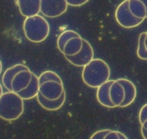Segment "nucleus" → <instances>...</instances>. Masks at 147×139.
Returning <instances> with one entry per match:
<instances>
[{"mask_svg": "<svg viewBox=\"0 0 147 139\" xmlns=\"http://www.w3.org/2000/svg\"><path fill=\"white\" fill-rule=\"evenodd\" d=\"M141 136H142V137L144 138L147 139V130L146 129H145L144 127H141Z\"/></svg>", "mask_w": 147, "mask_h": 139, "instance_id": "nucleus-25", "label": "nucleus"}, {"mask_svg": "<svg viewBox=\"0 0 147 139\" xmlns=\"http://www.w3.org/2000/svg\"><path fill=\"white\" fill-rule=\"evenodd\" d=\"M115 17L117 22L125 28H136L144 20L136 18L131 13L128 7V0H124L118 5L115 10Z\"/></svg>", "mask_w": 147, "mask_h": 139, "instance_id": "nucleus-4", "label": "nucleus"}, {"mask_svg": "<svg viewBox=\"0 0 147 139\" xmlns=\"http://www.w3.org/2000/svg\"><path fill=\"white\" fill-rule=\"evenodd\" d=\"M2 63L1 59H0V75H1V73H2Z\"/></svg>", "mask_w": 147, "mask_h": 139, "instance_id": "nucleus-30", "label": "nucleus"}, {"mask_svg": "<svg viewBox=\"0 0 147 139\" xmlns=\"http://www.w3.org/2000/svg\"><path fill=\"white\" fill-rule=\"evenodd\" d=\"M141 127H144V128L146 129V130H147V120H145V121H144V123L141 124Z\"/></svg>", "mask_w": 147, "mask_h": 139, "instance_id": "nucleus-26", "label": "nucleus"}, {"mask_svg": "<svg viewBox=\"0 0 147 139\" xmlns=\"http://www.w3.org/2000/svg\"><path fill=\"white\" fill-rule=\"evenodd\" d=\"M138 119L141 125L144 123L145 120H147V103L144 104L141 109L140 110L139 114H138Z\"/></svg>", "mask_w": 147, "mask_h": 139, "instance_id": "nucleus-23", "label": "nucleus"}, {"mask_svg": "<svg viewBox=\"0 0 147 139\" xmlns=\"http://www.w3.org/2000/svg\"><path fill=\"white\" fill-rule=\"evenodd\" d=\"M69 5L72 7H80L85 5L89 0H66Z\"/></svg>", "mask_w": 147, "mask_h": 139, "instance_id": "nucleus-24", "label": "nucleus"}, {"mask_svg": "<svg viewBox=\"0 0 147 139\" xmlns=\"http://www.w3.org/2000/svg\"><path fill=\"white\" fill-rule=\"evenodd\" d=\"M83 45V39L80 37H74L69 39L63 47V55L64 56H73L81 51Z\"/></svg>", "mask_w": 147, "mask_h": 139, "instance_id": "nucleus-16", "label": "nucleus"}, {"mask_svg": "<svg viewBox=\"0 0 147 139\" xmlns=\"http://www.w3.org/2000/svg\"><path fill=\"white\" fill-rule=\"evenodd\" d=\"M146 33H147V31H146Z\"/></svg>", "mask_w": 147, "mask_h": 139, "instance_id": "nucleus-31", "label": "nucleus"}, {"mask_svg": "<svg viewBox=\"0 0 147 139\" xmlns=\"http://www.w3.org/2000/svg\"><path fill=\"white\" fill-rule=\"evenodd\" d=\"M144 44H145V46L146 48V50H147V33L146 34V38H145V41H144Z\"/></svg>", "mask_w": 147, "mask_h": 139, "instance_id": "nucleus-29", "label": "nucleus"}, {"mask_svg": "<svg viewBox=\"0 0 147 139\" xmlns=\"http://www.w3.org/2000/svg\"><path fill=\"white\" fill-rule=\"evenodd\" d=\"M146 32L141 33L138 36V47H137V56L139 59L143 60H147V50L145 46V41Z\"/></svg>", "mask_w": 147, "mask_h": 139, "instance_id": "nucleus-19", "label": "nucleus"}, {"mask_svg": "<svg viewBox=\"0 0 147 139\" xmlns=\"http://www.w3.org/2000/svg\"><path fill=\"white\" fill-rule=\"evenodd\" d=\"M23 31L28 41L33 43H40L49 36L50 25L43 16L33 15L25 18L23 22Z\"/></svg>", "mask_w": 147, "mask_h": 139, "instance_id": "nucleus-2", "label": "nucleus"}, {"mask_svg": "<svg viewBox=\"0 0 147 139\" xmlns=\"http://www.w3.org/2000/svg\"><path fill=\"white\" fill-rule=\"evenodd\" d=\"M116 80L119 82L125 89V99L120 105V107H126L131 105L136 98V87L133 82L126 78H120Z\"/></svg>", "mask_w": 147, "mask_h": 139, "instance_id": "nucleus-10", "label": "nucleus"}, {"mask_svg": "<svg viewBox=\"0 0 147 139\" xmlns=\"http://www.w3.org/2000/svg\"><path fill=\"white\" fill-rule=\"evenodd\" d=\"M38 79L40 84L44 83V82L49 81V80H55V81L59 82V83H63L62 79L61 78L60 76L57 73H55V72L51 71V70H47V71L43 72L39 76Z\"/></svg>", "mask_w": 147, "mask_h": 139, "instance_id": "nucleus-20", "label": "nucleus"}, {"mask_svg": "<svg viewBox=\"0 0 147 139\" xmlns=\"http://www.w3.org/2000/svg\"><path fill=\"white\" fill-rule=\"evenodd\" d=\"M68 5L66 0H40V12L46 18H58L66 12Z\"/></svg>", "mask_w": 147, "mask_h": 139, "instance_id": "nucleus-5", "label": "nucleus"}, {"mask_svg": "<svg viewBox=\"0 0 147 139\" xmlns=\"http://www.w3.org/2000/svg\"><path fill=\"white\" fill-rule=\"evenodd\" d=\"M39 87H40V83H39L38 77L35 74L32 73V79L28 85V87L22 90L21 91L18 92V94L22 98L23 100H29L33 98L36 97L39 92Z\"/></svg>", "mask_w": 147, "mask_h": 139, "instance_id": "nucleus-15", "label": "nucleus"}, {"mask_svg": "<svg viewBox=\"0 0 147 139\" xmlns=\"http://www.w3.org/2000/svg\"><path fill=\"white\" fill-rule=\"evenodd\" d=\"M65 91L63 83L49 80L40 84L39 92L46 99L49 100H56L61 96Z\"/></svg>", "mask_w": 147, "mask_h": 139, "instance_id": "nucleus-7", "label": "nucleus"}, {"mask_svg": "<svg viewBox=\"0 0 147 139\" xmlns=\"http://www.w3.org/2000/svg\"><path fill=\"white\" fill-rule=\"evenodd\" d=\"M140 1H141V2L144 4L146 8V12H147V0H140Z\"/></svg>", "mask_w": 147, "mask_h": 139, "instance_id": "nucleus-28", "label": "nucleus"}, {"mask_svg": "<svg viewBox=\"0 0 147 139\" xmlns=\"http://www.w3.org/2000/svg\"><path fill=\"white\" fill-rule=\"evenodd\" d=\"M81 36L78 33L75 32V31H71V30H67V31H63V33L60 34V36H59L57 39V47L59 50L60 51L61 53L63 52V47H64L65 44L66 42L69 40L70 39L74 37H80Z\"/></svg>", "mask_w": 147, "mask_h": 139, "instance_id": "nucleus-18", "label": "nucleus"}, {"mask_svg": "<svg viewBox=\"0 0 147 139\" xmlns=\"http://www.w3.org/2000/svg\"><path fill=\"white\" fill-rule=\"evenodd\" d=\"M113 80H108L107 82L102 84L97 88V99L101 105L107 108H114L115 105L112 103L110 99L109 90Z\"/></svg>", "mask_w": 147, "mask_h": 139, "instance_id": "nucleus-12", "label": "nucleus"}, {"mask_svg": "<svg viewBox=\"0 0 147 139\" xmlns=\"http://www.w3.org/2000/svg\"><path fill=\"white\" fill-rule=\"evenodd\" d=\"M32 73L28 70H24L17 73L12 82V91L18 93V92L28 87L32 79Z\"/></svg>", "mask_w": 147, "mask_h": 139, "instance_id": "nucleus-9", "label": "nucleus"}, {"mask_svg": "<svg viewBox=\"0 0 147 139\" xmlns=\"http://www.w3.org/2000/svg\"><path fill=\"white\" fill-rule=\"evenodd\" d=\"M110 131V130H108V129H105V130H99V131H97L96 133H94V134L91 136V138L92 139H103L105 138V136L108 134Z\"/></svg>", "mask_w": 147, "mask_h": 139, "instance_id": "nucleus-22", "label": "nucleus"}, {"mask_svg": "<svg viewBox=\"0 0 147 139\" xmlns=\"http://www.w3.org/2000/svg\"><path fill=\"white\" fill-rule=\"evenodd\" d=\"M71 65L77 67H84L94 59V50L88 41L83 39L81 51L73 56H64Z\"/></svg>", "mask_w": 147, "mask_h": 139, "instance_id": "nucleus-6", "label": "nucleus"}, {"mask_svg": "<svg viewBox=\"0 0 147 139\" xmlns=\"http://www.w3.org/2000/svg\"><path fill=\"white\" fill-rule=\"evenodd\" d=\"M128 7L131 13L136 18L144 20L147 18L146 8L140 0H128Z\"/></svg>", "mask_w": 147, "mask_h": 139, "instance_id": "nucleus-17", "label": "nucleus"}, {"mask_svg": "<svg viewBox=\"0 0 147 139\" xmlns=\"http://www.w3.org/2000/svg\"><path fill=\"white\" fill-rule=\"evenodd\" d=\"M110 69L108 64L101 59H93L84 67L82 79L87 86L98 88L110 80Z\"/></svg>", "mask_w": 147, "mask_h": 139, "instance_id": "nucleus-1", "label": "nucleus"}, {"mask_svg": "<svg viewBox=\"0 0 147 139\" xmlns=\"http://www.w3.org/2000/svg\"><path fill=\"white\" fill-rule=\"evenodd\" d=\"M66 92L64 91L61 96L56 100H49V99H46L44 96L40 94V92H38L36 97L39 104L43 109L49 110V111H56V110H59V109L61 108L62 106L64 104L65 101H66Z\"/></svg>", "mask_w": 147, "mask_h": 139, "instance_id": "nucleus-11", "label": "nucleus"}, {"mask_svg": "<svg viewBox=\"0 0 147 139\" xmlns=\"http://www.w3.org/2000/svg\"><path fill=\"white\" fill-rule=\"evenodd\" d=\"M28 69L29 68L26 65L22 64H17L7 69L2 76V85L4 87L9 91H12V82L15 75L22 70Z\"/></svg>", "mask_w": 147, "mask_h": 139, "instance_id": "nucleus-13", "label": "nucleus"}, {"mask_svg": "<svg viewBox=\"0 0 147 139\" xmlns=\"http://www.w3.org/2000/svg\"><path fill=\"white\" fill-rule=\"evenodd\" d=\"M127 137L123 133L116 130H111L109 132L108 134L105 136V139H127Z\"/></svg>", "mask_w": 147, "mask_h": 139, "instance_id": "nucleus-21", "label": "nucleus"}, {"mask_svg": "<svg viewBox=\"0 0 147 139\" xmlns=\"http://www.w3.org/2000/svg\"><path fill=\"white\" fill-rule=\"evenodd\" d=\"M17 5L20 14L25 18L38 15L40 12V0H17Z\"/></svg>", "mask_w": 147, "mask_h": 139, "instance_id": "nucleus-8", "label": "nucleus"}, {"mask_svg": "<svg viewBox=\"0 0 147 139\" xmlns=\"http://www.w3.org/2000/svg\"><path fill=\"white\" fill-rule=\"evenodd\" d=\"M3 88H2V84H1V83H0V97H1V96H2V95L3 94Z\"/></svg>", "mask_w": 147, "mask_h": 139, "instance_id": "nucleus-27", "label": "nucleus"}, {"mask_svg": "<svg viewBox=\"0 0 147 139\" xmlns=\"http://www.w3.org/2000/svg\"><path fill=\"white\" fill-rule=\"evenodd\" d=\"M23 99L17 93H3L0 97V118L6 121L16 120L23 114Z\"/></svg>", "mask_w": 147, "mask_h": 139, "instance_id": "nucleus-3", "label": "nucleus"}, {"mask_svg": "<svg viewBox=\"0 0 147 139\" xmlns=\"http://www.w3.org/2000/svg\"><path fill=\"white\" fill-rule=\"evenodd\" d=\"M110 99L115 107H120L125 99V89L117 80H114L109 90Z\"/></svg>", "mask_w": 147, "mask_h": 139, "instance_id": "nucleus-14", "label": "nucleus"}]
</instances>
